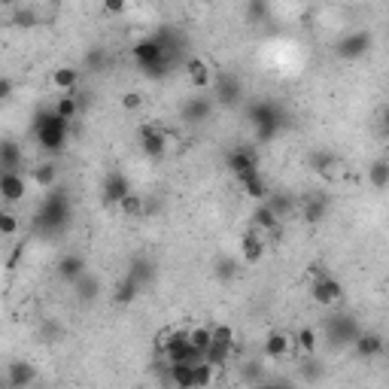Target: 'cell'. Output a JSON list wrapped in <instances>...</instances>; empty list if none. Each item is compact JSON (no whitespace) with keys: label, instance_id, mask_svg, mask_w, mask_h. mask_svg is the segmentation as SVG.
I'll use <instances>...</instances> for the list:
<instances>
[{"label":"cell","instance_id":"obj_1","mask_svg":"<svg viewBox=\"0 0 389 389\" xmlns=\"http://www.w3.org/2000/svg\"><path fill=\"white\" fill-rule=\"evenodd\" d=\"M34 134H37V143H40L46 152H61V150H64V143H67L70 125L64 122L61 116L46 113V116H40V122H37Z\"/></svg>","mask_w":389,"mask_h":389},{"label":"cell","instance_id":"obj_2","mask_svg":"<svg viewBox=\"0 0 389 389\" xmlns=\"http://www.w3.org/2000/svg\"><path fill=\"white\" fill-rule=\"evenodd\" d=\"M313 301L319 304V308H335V304H341V298H344V289H341V283L335 280V277H326L319 274L317 280H313Z\"/></svg>","mask_w":389,"mask_h":389},{"label":"cell","instance_id":"obj_3","mask_svg":"<svg viewBox=\"0 0 389 389\" xmlns=\"http://www.w3.org/2000/svg\"><path fill=\"white\" fill-rule=\"evenodd\" d=\"M134 58L143 64V67L150 70H159L161 61H164V46L161 40H155V37H150V40H140L134 46Z\"/></svg>","mask_w":389,"mask_h":389},{"label":"cell","instance_id":"obj_4","mask_svg":"<svg viewBox=\"0 0 389 389\" xmlns=\"http://www.w3.org/2000/svg\"><path fill=\"white\" fill-rule=\"evenodd\" d=\"M292 353H295V335H286L280 329L268 331V338H265V356L268 359H286Z\"/></svg>","mask_w":389,"mask_h":389},{"label":"cell","instance_id":"obj_5","mask_svg":"<svg viewBox=\"0 0 389 389\" xmlns=\"http://www.w3.org/2000/svg\"><path fill=\"white\" fill-rule=\"evenodd\" d=\"M0 194H4V204L6 207H13V204L18 201H25V194H27V180H25V173H4L0 177Z\"/></svg>","mask_w":389,"mask_h":389},{"label":"cell","instance_id":"obj_6","mask_svg":"<svg viewBox=\"0 0 389 389\" xmlns=\"http://www.w3.org/2000/svg\"><path fill=\"white\" fill-rule=\"evenodd\" d=\"M140 146H143V152L150 155V159H161V155L168 152V146H171V137L164 131H159V128H143Z\"/></svg>","mask_w":389,"mask_h":389},{"label":"cell","instance_id":"obj_7","mask_svg":"<svg viewBox=\"0 0 389 389\" xmlns=\"http://www.w3.org/2000/svg\"><path fill=\"white\" fill-rule=\"evenodd\" d=\"M49 86L58 91V95H73L79 86V70L70 67V64H64V67H55L52 77H49Z\"/></svg>","mask_w":389,"mask_h":389},{"label":"cell","instance_id":"obj_8","mask_svg":"<svg viewBox=\"0 0 389 389\" xmlns=\"http://www.w3.org/2000/svg\"><path fill=\"white\" fill-rule=\"evenodd\" d=\"M228 168L235 171V177H237L240 183H246V180L258 177L256 159H253V155H249V152H244V150H237V152H231V155H228Z\"/></svg>","mask_w":389,"mask_h":389},{"label":"cell","instance_id":"obj_9","mask_svg":"<svg viewBox=\"0 0 389 389\" xmlns=\"http://www.w3.org/2000/svg\"><path fill=\"white\" fill-rule=\"evenodd\" d=\"M186 73H189V82L194 88H207V86H213V67L207 64V58H198V55H194V58H189L186 61Z\"/></svg>","mask_w":389,"mask_h":389},{"label":"cell","instance_id":"obj_10","mask_svg":"<svg viewBox=\"0 0 389 389\" xmlns=\"http://www.w3.org/2000/svg\"><path fill=\"white\" fill-rule=\"evenodd\" d=\"M265 249H268V237L262 235V231H246L244 235V244H240V253H244V262L249 265H256L258 258L265 256Z\"/></svg>","mask_w":389,"mask_h":389},{"label":"cell","instance_id":"obj_11","mask_svg":"<svg viewBox=\"0 0 389 389\" xmlns=\"http://www.w3.org/2000/svg\"><path fill=\"white\" fill-rule=\"evenodd\" d=\"M194 368L198 365H171L168 377L177 389H194Z\"/></svg>","mask_w":389,"mask_h":389},{"label":"cell","instance_id":"obj_12","mask_svg":"<svg viewBox=\"0 0 389 389\" xmlns=\"http://www.w3.org/2000/svg\"><path fill=\"white\" fill-rule=\"evenodd\" d=\"M186 335H189V344L198 350V353H207L210 344H213V329H207V326H194L186 331Z\"/></svg>","mask_w":389,"mask_h":389},{"label":"cell","instance_id":"obj_13","mask_svg":"<svg viewBox=\"0 0 389 389\" xmlns=\"http://www.w3.org/2000/svg\"><path fill=\"white\" fill-rule=\"evenodd\" d=\"M368 49V37L365 34H353V37H347L344 43H341V55L344 58H359V55H365Z\"/></svg>","mask_w":389,"mask_h":389},{"label":"cell","instance_id":"obj_14","mask_svg":"<svg viewBox=\"0 0 389 389\" xmlns=\"http://www.w3.org/2000/svg\"><path fill=\"white\" fill-rule=\"evenodd\" d=\"M82 268H86V262H82L79 256H64L61 262H58V274L64 277V280H79Z\"/></svg>","mask_w":389,"mask_h":389},{"label":"cell","instance_id":"obj_15","mask_svg":"<svg viewBox=\"0 0 389 389\" xmlns=\"http://www.w3.org/2000/svg\"><path fill=\"white\" fill-rule=\"evenodd\" d=\"M317 341H319L317 331H313L310 326H304L298 335H295V350H301L304 356H313V353H317Z\"/></svg>","mask_w":389,"mask_h":389},{"label":"cell","instance_id":"obj_16","mask_svg":"<svg viewBox=\"0 0 389 389\" xmlns=\"http://www.w3.org/2000/svg\"><path fill=\"white\" fill-rule=\"evenodd\" d=\"M77 110H79V100H77V98H73V95H61L58 100H55V110H52V113L61 116L64 122H73Z\"/></svg>","mask_w":389,"mask_h":389},{"label":"cell","instance_id":"obj_17","mask_svg":"<svg viewBox=\"0 0 389 389\" xmlns=\"http://www.w3.org/2000/svg\"><path fill=\"white\" fill-rule=\"evenodd\" d=\"M383 350L381 335H359L356 338V353L359 356H377Z\"/></svg>","mask_w":389,"mask_h":389},{"label":"cell","instance_id":"obj_18","mask_svg":"<svg viewBox=\"0 0 389 389\" xmlns=\"http://www.w3.org/2000/svg\"><path fill=\"white\" fill-rule=\"evenodd\" d=\"M368 180H371L374 189H386L389 186V161L386 159H377L371 164V171H368Z\"/></svg>","mask_w":389,"mask_h":389},{"label":"cell","instance_id":"obj_19","mask_svg":"<svg viewBox=\"0 0 389 389\" xmlns=\"http://www.w3.org/2000/svg\"><path fill=\"white\" fill-rule=\"evenodd\" d=\"M18 161H22L18 146L15 143H4V150H0V164H4V173H15L18 171Z\"/></svg>","mask_w":389,"mask_h":389},{"label":"cell","instance_id":"obj_20","mask_svg":"<svg viewBox=\"0 0 389 389\" xmlns=\"http://www.w3.org/2000/svg\"><path fill=\"white\" fill-rule=\"evenodd\" d=\"M31 381H34V368H31V365L18 362V365H13V368H9V386H13V389H18V386H27Z\"/></svg>","mask_w":389,"mask_h":389},{"label":"cell","instance_id":"obj_21","mask_svg":"<svg viewBox=\"0 0 389 389\" xmlns=\"http://www.w3.org/2000/svg\"><path fill=\"white\" fill-rule=\"evenodd\" d=\"M104 194H107V201H119V204H122V198H125V194H131V192H128L125 177H119V173H116V177H110V180H107Z\"/></svg>","mask_w":389,"mask_h":389},{"label":"cell","instance_id":"obj_22","mask_svg":"<svg viewBox=\"0 0 389 389\" xmlns=\"http://www.w3.org/2000/svg\"><path fill=\"white\" fill-rule=\"evenodd\" d=\"M277 225H280V216L271 207L256 210V231H277Z\"/></svg>","mask_w":389,"mask_h":389},{"label":"cell","instance_id":"obj_23","mask_svg":"<svg viewBox=\"0 0 389 389\" xmlns=\"http://www.w3.org/2000/svg\"><path fill=\"white\" fill-rule=\"evenodd\" d=\"M213 383H216V368L207 362H198V368H194V389H210Z\"/></svg>","mask_w":389,"mask_h":389},{"label":"cell","instance_id":"obj_24","mask_svg":"<svg viewBox=\"0 0 389 389\" xmlns=\"http://www.w3.org/2000/svg\"><path fill=\"white\" fill-rule=\"evenodd\" d=\"M0 235H4V240H13L18 235V216H15L13 210L0 213Z\"/></svg>","mask_w":389,"mask_h":389},{"label":"cell","instance_id":"obj_25","mask_svg":"<svg viewBox=\"0 0 389 389\" xmlns=\"http://www.w3.org/2000/svg\"><path fill=\"white\" fill-rule=\"evenodd\" d=\"M55 177H58V171H55V164H37L34 168V180H37V186L40 189H49Z\"/></svg>","mask_w":389,"mask_h":389},{"label":"cell","instance_id":"obj_26","mask_svg":"<svg viewBox=\"0 0 389 389\" xmlns=\"http://www.w3.org/2000/svg\"><path fill=\"white\" fill-rule=\"evenodd\" d=\"M213 344L235 350V329L231 326H213Z\"/></svg>","mask_w":389,"mask_h":389},{"label":"cell","instance_id":"obj_27","mask_svg":"<svg viewBox=\"0 0 389 389\" xmlns=\"http://www.w3.org/2000/svg\"><path fill=\"white\" fill-rule=\"evenodd\" d=\"M119 207H122L125 216H137V213H146V204L140 201V194H134V192H131V194H125Z\"/></svg>","mask_w":389,"mask_h":389},{"label":"cell","instance_id":"obj_28","mask_svg":"<svg viewBox=\"0 0 389 389\" xmlns=\"http://www.w3.org/2000/svg\"><path fill=\"white\" fill-rule=\"evenodd\" d=\"M322 216H326V201H310L304 207V222H319Z\"/></svg>","mask_w":389,"mask_h":389},{"label":"cell","instance_id":"obj_29","mask_svg":"<svg viewBox=\"0 0 389 389\" xmlns=\"http://www.w3.org/2000/svg\"><path fill=\"white\" fill-rule=\"evenodd\" d=\"M143 107V95L140 91H125L122 95V110H128V113H134V110Z\"/></svg>","mask_w":389,"mask_h":389},{"label":"cell","instance_id":"obj_30","mask_svg":"<svg viewBox=\"0 0 389 389\" xmlns=\"http://www.w3.org/2000/svg\"><path fill=\"white\" fill-rule=\"evenodd\" d=\"M244 189L249 192V198H265V183H262V177L246 180V183H244Z\"/></svg>","mask_w":389,"mask_h":389},{"label":"cell","instance_id":"obj_31","mask_svg":"<svg viewBox=\"0 0 389 389\" xmlns=\"http://www.w3.org/2000/svg\"><path fill=\"white\" fill-rule=\"evenodd\" d=\"M134 295H137V283L131 280V277H128V280H125V286H119L116 298H119V301H131V298H134Z\"/></svg>","mask_w":389,"mask_h":389},{"label":"cell","instance_id":"obj_32","mask_svg":"<svg viewBox=\"0 0 389 389\" xmlns=\"http://www.w3.org/2000/svg\"><path fill=\"white\" fill-rule=\"evenodd\" d=\"M128 9V4H122V0H110V4H104V13H125Z\"/></svg>","mask_w":389,"mask_h":389},{"label":"cell","instance_id":"obj_33","mask_svg":"<svg viewBox=\"0 0 389 389\" xmlns=\"http://www.w3.org/2000/svg\"><path fill=\"white\" fill-rule=\"evenodd\" d=\"M383 128H386V131H389V110H386V116H383Z\"/></svg>","mask_w":389,"mask_h":389},{"label":"cell","instance_id":"obj_34","mask_svg":"<svg viewBox=\"0 0 389 389\" xmlns=\"http://www.w3.org/2000/svg\"><path fill=\"white\" fill-rule=\"evenodd\" d=\"M58 389H73V386H58Z\"/></svg>","mask_w":389,"mask_h":389},{"label":"cell","instance_id":"obj_35","mask_svg":"<svg viewBox=\"0 0 389 389\" xmlns=\"http://www.w3.org/2000/svg\"><path fill=\"white\" fill-rule=\"evenodd\" d=\"M386 161H389V155H386Z\"/></svg>","mask_w":389,"mask_h":389}]
</instances>
